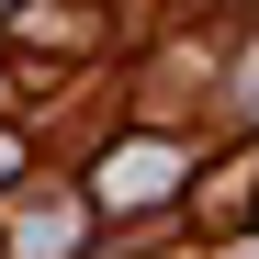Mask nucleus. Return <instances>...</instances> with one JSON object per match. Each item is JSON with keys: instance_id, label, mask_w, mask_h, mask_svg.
Returning <instances> with one entry per match:
<instances>
[{"instance_id": "1", "label": "nucleus", "mask_w": 259, "mask_h": 259, "mask_svg": "<svg viewBox=\"0 0 259 259\" xmlns=\"http://www.w3.org/2000/svg\"><path fill=\"white\" fill-rule=\"evenodd\" d=\"M0 169H23V147H12V136H0Z\"/></svg>"}]
</instances>
